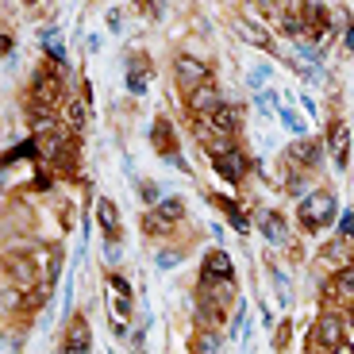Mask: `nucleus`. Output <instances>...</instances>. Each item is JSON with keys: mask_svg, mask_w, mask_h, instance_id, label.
<instances>
[{"mask_svg": "<svg viewBox=\"0 0 354 354\" xmlns=\"http://www.w3.org/2000/svg\"><path fill=\"white\" fill-rule=\"evenodd\" d=\"M335 212H339L335 193L319 189V193H304L301 208H297V220H301L304 231H319V227H328V223L335 220Z\"/></svg>", "mask_w": 354, "mask_h": 354, "instance_id": "f257e3e1", "label": "nucleus"}, {"mask_svg": "<svg viewBox=\"0 0 354 354\" xmlns=\"http://www.w3.org/2000/svg\"><path fill=\"white\" fill-rule=\"evenodd\" d=\"M308 346L312 351H354V343L346 339V319L343 316H319L308 331Z\"/></svg>", "mask_w": 354, "mask_h": 354, "instance_id": "f03ea898", "label": "nucleus"}, {"mask_svg": "<svg viewBox=\"0 0 354 354\" xmlns=\"http://www.w3.org/2000/svg\"><path fill=\"white\" fill-rule=\"evenodd\" d=\"M319 162H324V142L316 139H292L289 147L281 151V166L285 174H312V169H319Z\"/></svg>", "mask_w": 354, "mask_h": 354, "instance_id": "7ed1b4c3", "label": "nucleus"}, {"mask_svg": "<svg viewBox=\"0 0 354 354\" xmlns=\"http://www.w3.org/2000/svg\"><path fill=\"white\" fill-rule=\"evenodd\" d=\"M151 147L162 154V158L174 162V166L181 169V174H189L185 158H181V147H177V131H174V124H169V120H162V115L151 124Z\"/></svg>", "mask_w": 354, "mask_h": 354, "instance_id": "20e7f679", "label": "nucleus"}, {"mask_svg": "<svg viewBox=\"0 0 354 354\" xmlns=\"http://www.w3.org/2000/svg\"><path fill=\"white\" fill-rule=\"evenodd\" d=\"M196 301L216 304V308H227L235 301V277H196Z\"/></svg>", "mask_w": 354, "mask_h": 354, "instance_id": "39448f33", "label": "nucleus"}, {"mask_svg": "<svg viewBox=\"0 0 354 354\" xmlns=\"http://www.w3.org/2000/svg\"><path fill=\"white\" fill-rule=\"evenodd\" d=\"M212 169L227 181V185H239V181H247V174H250V158L239 151V147H227L223 154H212Z\"/></svg>", "mask_w": 354, "mask_h": 354, "instance_id": "423d86ee", "label": "nucleus"}, {"mask_svg": "<svg viewBox=\"0 0 354 354\" xmlns=\"http://www.w3.org/2000/svg\"><path fill=\"white\" fill-rule=\"evenodd\" d=\"M174 77H177V88H181L185 97L193 93V88H201L204 81H212L208 77V66L196 62V58H189V54H181V58L174 62Z\"/></svg>", "mask_w": 354, "mask_h": 354, "instance_id": "0eeeda50", "label": "nucleus"}, {"mask_svg": "<svg viewBox=\"0 0 354 354\" xmlns=\"http://www.w3.org/2000/svg\"><path fill=\"white\" fill-rule=\"evenodd\" d=\"M328 151L335 158V169H346V162H351V127H346V120L328 124Z\"/></svg>", "mask_w": 354, "mask_h": 354, "instance_id": "6e6552de", "label": "nucleus"}, {"mask_svg": "<svg viewBox=\"0 0 354 354\" xmlns=\"http://www.w3.org/2000/svg\"><path fill=\"white\" fill-rule=\"evenodd\" d=\"M220 104H223V97H220V88H216V81H204L201 88H193V93L185 97L189 120H193V115H208V112H216Z\"/></svg>", "mask_w": 354, "mask_h": 354, "instance_id": "1a4fd4ad", "label": "nucleus"}, {"mask_svg": "<svg viewBox=\"0 0 354 354\" xmlns=\"http://www.w3.org/2000/svg\"><path fill=\"white\" fill-rule=\"evenodd\" d=\"M324 301H328V304H351V308H354V262H346L343 270L331 277Z\"/></svg>", "mask_w": 354, "mask_h": 354, "instance_id": "9d476101", "label": "nucleus"}, {"mask_svg": "<svg viewBox=\"0 0 354 354\" xmlns=\"http://www.w3.org/2000/svg\"><path fill=\"white\" fill-rule=\"evenodd\" d=\"M258 231L266 235V243H274V247H281V243H289V223H285L281 212H270V208H262V212L254 216Z\"/></svg>", "mask_w": 354, "mask_h": 354, "instance_id": "9b49d317", "label": "nucleus"}, {"mask_svg": "<svg viewBox=\"0 0 354 354\" xmlns=\"http://www.w3.org/2000/svg\"><path fill=\"white\" fill-rule=\"evenodd\" d=\"M31 258H35V266H39V281H43L46 289H50L54 277L62 274V250H54V247H39Z\"/></svg>", "mask_w": 354, "mask_h": 354, "instance_id": "f8f14e48", "label": "nucleus"}, {"mask_svg": "<svg viewBox=\"0 0 354 354\" xmlns=\"http://www.w3.org/2000/svg\"><path fill=\"white\" fill-rule=\"evenodd\" d=\"M331 24H335V16L328 8H319V4L304 8V39H324L331 31Z\"/></svg>", "mask_w": 354, "mask_h": 354, "instance_id": "ddd939ff", "label": "nucleus"}, {"mask_svg": "<svg viewBox=\"0 0 354 354\" xmlns=\"http://www.w3.org/2000/svg\"><path fill=\"white\" fill-rule=\"evenodd\" d=\"M201 274L204 277H235V262H231L227 250H208L201 262Z\"/></svg>", "mask_w": 354, "mask_h": 354, "instance_id": "4468645a", "label": "nucleus"}, {"mask_svg": "<svg viewBox=\"0 0 354 354\" xmlns=\"http://www.w3.org/2000/svg\"><path fill=\"white\" fill-rule=\"evenodd\" d=\"M212 204L220 208L223 216H227V220H231V227L239 231V235H247V231H250V220H247V212H243V208H239L235 201H231V196H223V193H212Z\"/></svg>", "mask_w": 354, "mask_h": 354, "instance_id": "2eb2a0df", "label": "nucleus"}, {"mask_svg": "<svg viewBox=\"0 0 354 354\" xmlns=\"http://www.w3.org/2000/svg\"><path fill=\"white\" fill-rule=\"evenodd\" d=\"M62 346L66 351H93V335H88V324L85 319H70V328H66V339H62Z\"/></svg>", "mask_w": 354, "mask_h": 354, "instance_id": "dca6fc26", "label": "nucleus"}, {"mask_svg": "<svg viewBox=\"0 0 354 354\" xmlns=\"http://www.w3.org/2000/svg\"><path fill=\"white\" fill-rule=\"evenodd\" d=\"M147 85H151V62L142 54H135V66L127 70V88H131V97H142Z\"/></svg>", "mask_w": 354, "mask_h": 354, "instance_id": "f3484780", "label": "nucleus"}, {"mask_svg": "<svg viewBox=\"0 0 354 354\" xmlns=\"http://www.w3.org/2000/svg\"><path fill=\"white\" fill-rule=\"evenodd\" d=\"M97 220H100V227H104L108 239H120V212H115V204L108 201V196L97 201Z\"/></svg>", "mask_w": 354, "mask_h": 354, "instance_id": "a211bd4d", "label": "nucleus"}, {"mask_svg": "<svg viewBox=\"0 0 354 354\" xmlns=\"http://www.w3.org/2000/svg\"><path fill=\"white\" fill-rule=\"evenodd\" d=\"M319 258H324L328 266H339V270H343V266L351 262V239H346V235H339V239H331L328 247L319 250Z\"/></svg>", "mask_w": 354, "mask_h": 354, "instance_id": "6ab92c4d", "label": "nucleus"}, {"mask_svg": "<svg viewBox=\"0 0 354 354\" xmlns=\"http://www.w3.org/2000/svg\"><path fill=\"white\" fill-rule=\"evenodd\" d=\"M235 31H239L250 46H258V50H274V43H270V35H266L262 27H250L247 19H235Z\"/></svg>", "mask_w": 354, "mask_h": 354, "instance_id": "aec40b11", "label": "nucleus"}, {"mask_svg": "<svg viewBox=\"0 0 354 354\" xmlns=\"http://www.w3.org/2000/svg\"><path fill=\"white\" fill-rule=\"evenodd\" d=\"M154 208H158V216H166L169 223H181V220H185V201H181V196H162Z\"/></svg>", "mask_w": 354, "mask_h": 354, "instance_id": "412c9836", "label": "nucleus"}, {"mask_svg": "<svg viewBox=\"0 0 354 354\" xmlns=\"http://www.w3.org/2000/svg\"><path fill=\"white\" fill-rule=\"evenodd\" d=\"M43 46H46V58H54V62H70V58H66V46H62V39L54 35V31H43Z\"/></svg>", "mask_w": 354, "mask_h": 354, "instance_id": "4be33fe9", "label": "nucleus"}, {"mask_svg": "<svg viewBox=\"0 0 354 354\" xmlns=\"http://www.w3.org/2000/svg\"><path fill=\"white\" fill-rule=\"evenodd\" d=\"M220 343H223V339H220V331H216V328H208L204 335H193V339H189V351H216Z\"/></svg>", "mask_w": 354, "mask_h": 354, "instance_id": "5701e85b", "label": "nucleus"}, {"mask_svg": "<svg viewBox=\"0 0 354 354\" xmlns=\"http://www.w3.org/2000/svg\"><path fill=\"white\" fill-rule=\"evenodd\" d=\"M162 8H166V0H135V12L147 16V19H158Z\"/></svg>", "mask_w": 354, "mask_h": 354, "instance_id": "b1692460", "label": "nucleus"}, {"mask_svg": "<svg viewBox=\"0 0 354 354\" xmlns=\"http://www.w3.org/2000/svg\"><path fill=\"white\" fill-rule=\"evenodd\" d=\"M335 24H339V39H343V46L354 50V19L351 16H335Z\"/></svg>", "mask_w": 354, "mask_h": 354, "instance_id": "393cba45", "label": "nucleus"}, {"mask_svg": "<svg viewBox=\"0 0 354 354\" xmlns=\"http://www.w3.org/2000/svg\"><path fill=\"white\" fill-rule=\"evenodd\" d=\"M281 124L289 127L292 135H304V120H301L297 112H289V108H281Z\"/></svg>", "mask_w": 354, "mask_h": 354, "instance_id": "a878e982", "label": "nucleus"}, {"mask_svg": "<svg viewBox=\"0 0 354 354\" xmlns=\"http://www.w3.org/2000/svg\"><path fill=\"white\" fill-rule=\"evenodd\" d=\"M139 193H142V201H147V204H158L162 201V189L154 185V181H139Z\"/></svg>", "mask_w": 354, "mask_h": 354, "instance_id": "bb28decb", "label": "nucleus"}, {"mask_svg": "<svg viewBox=\"0 0 354 354\" xmlns=\"http://www.w3.org/2000/svg\"><path fill=\"white\" fill-rule=\"evenodd\" d=\"M247 81H250V88H266V81H270V66H254Z\"/></svg>", "mask_w": 354, "mask_h": 354, "instance_id": "cd10ccee", "label": "nucleus"}, {"mask_svg": "<svg viewBox=\"0 0 354 354\" xmlns=\"http://www.w3.org/2000/svg\"><path fill=\"white\" fill-rule=\"evenodd\" d=\"M181 262V254H177V250H162L158 258H154V266H158V270H169V266H177Z\"/></svg>", "mask_w": 354, "mask_h": 354, "instance_id": "c85d7f7f", "label": "nucleus"}, {"mask_svg": "<svg viewBox=\"0 0 354 354\" xmlns=\"http://www.w3.org/2000/svg\"><path fill=\"white\" fill-rule=\"evenodd\" d=\"M339 235H346V239H354V212H343L339 216Z\"/></svg>", "mask_w": 354, "mask_h": 354, "instance_id": "c756f323", "label": "nucleus"}, {"mask_svg": "<svg viewBox=\"0 0 354 354\" xmlns=\"http://www.w3.org/2000/svg\"><path fill=\"white\" fill-rule=\"evenodd\" d=\"M289 319H285V324H281V328H277V335H274V346H289Z\"/></svg>", "mask_w": 354, "mask_h": 354, "instance_id": "7c9ffc66", "label": "nucleus"}, {"mask_svg": "<svg viewBox=\"0 0 354 354\" xmlns=\"http://www.w3.org/2000/svg\"><path fill=\"white\" fill-rule=\"evenodd\" d=\"M346 324H351V331H354V308H351V319H346Z\"/></svg>", "mask_w": 354, "mask_h": 354, "instance_id": "2f4dec72", "label": "nucleus"}, {"mask_svg": "<svg viewBox=\"0 0 354 354\" xmlns=\"http://www.w3.org/2000/svg\"><path fill=\"white\" fill-rule=\"evenodd\" d=\"M24 4H39V0H24Z\"/></svg>", "mask_w": 354, "mask_h": 354, "instance_id": "473e14b6", "label": "nucleus"}]
</instances>
